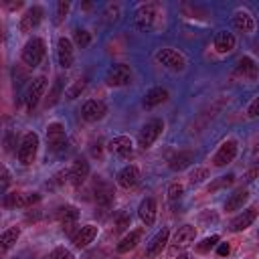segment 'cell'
<instances>
[{"label":"cell","instance_id":"obj_43","mask_svg":"<svg viewBox=\"0 0 259 259\" xmlns=\"http://www.w3.org/2000/svg\"><path fill=\"white\" fill-rule=\"evenodd\" d=\"M8 182H10V174H8V170L4 168V170H2V184L8 186Z\"/></svg>","mask_w":259,"mask_h":259},{"label":"cell","instance_id":"obj_32","mask_svg":"<svg viewBox=\"0 0 259 259\" xmlns=\"http://www.w3.org/2000/svg\"><path fill=\"white\" fill-rule=\"evenodd\" d=\"M83 89H85V81H83V79H79V81H75V83L65 91V97H67V99H75Z\"/></svg>","mask_w":259,"mask_h":259},{"label":"cell","instance_id":"obj_31","mask_svg":"<svg viewBox=\"0 0 259 259\" xmlns=\"http://www.w3.org/2000/svg\"><path fill=\"white\" fill-rule=\"evenodd\" d=\"M73 40H75V45L77 47H87L89 45V40H91V34L85 30V28H75L73 30Z\"/></svg>","mask_w":259,"mask_h":259},{"label":"cell","instance_id":"obj_41","mask_svg":"<svg viewBox=\"0 0 259 259\" xmlns=\"http://www.w3.org/2000/svg\"><path fill=\"white\" fill-rule=\"evenodd\" d=\"M217 253H219V257H227V255L231 253L229 243H221V245H219V249H217Z\"/></svg>","mask_w":259,"mask_h":259},{"label":"cell","instance_id":"obj_6","mask_svg":"<svg viewBox=\"0 0 259 259\" xmlns=\"http://www.w3.org/2000/svg\"><path fill=\"white\" fill-rule=\"evenodd\" d=\"M156 61L168 69H174V71H182L186 67V59L174 49H160L156 53Z\"/></svg>","mask_w":259,"mask_h":259},{"label":"cell","instance_id":"obj_12","mask_svg":"<svg viewBox=\"0 0 259 259\" xmlns=\"http://www.w3.org/2000/svg\"><path fill=\"white\" fill-rule=\"evenodd\" d=\"M109 150L119 158H130L134 154V142L127 136H115L109 140Z\"/></svg>","mask_w":259,"mask_h":259},{"label":"cell","instance_id":"obj_4","mask_svg":"<svg viewBox=\"0 0 259 259\" xmlns=\"http://www.w3.org/2000/svg\"><path fill=\"white\" fill-rule=\"evenodd\" d=\"M47 142H49V148L55 152V154H61L65 148H67V136H65V127L63 123L55 121L47 127Z\"/></svg>","mask_w":259,"mask_h":259},{"label":"cell","instance_id":"obj_19","mask_svg":"<svg viewBox=\"0 0 259 259\" xmlns=\"http://www.w3.org/2000/svg\"><path fill=\"white\" fill-rule=\"evenodd\" d=\"M59 221H61V227L65 233H73V229L77 227V217H79V210L75 206H63L59 208L57 212Z\"/></svg>","mask_w":259,"mask_h":259},{"label":"cell","instance_id":"obj_22","mask_svg":"<svg viewBox=\"0 0 259 259\" xmlns=\"http://www.w3.org/2000/svg\"><path fill=\"white\" fill-rule=\"evenodd\" d=\"M95 237H97V227H95V225H85V227H81V229L73 235V243H75V247L83 249V247H87Z\"/></svg>","mask_w":259,"mask_h":259},{"label":"cell","instance_id":"obj_40","mask_svg":"<svg viewBox=\"0 0 259 259\" xmlns=\"http://www.w3.org/2000/svg\"><path fill=\"white\" fill-rule=\"evenodd\" d=\"M117 227H115V231H123L125 227H130V217L127 214H121L119 219H117V223H115Z\"/></svg>","mask_w":259,"mask_h":259},{"label":"cell","instance_id":"obj_3","mask_svg":"<svg viewBox=\"0 0 259 259\" xmlns=\"http://www.w3.org/2000/svg\"><path fill=\"white\" fill-rule=\"evenodd\" d=\"M162 130H164V123H162V119H152V121H148V123H144V127L140 130V136H138V144H140V148H150L156 140H158V136L162 134Z\"/></svg>","mask_w":259,"mask_h":259},{"label":"cell","instance_id":"obj_5","mask_svg":"<svg viewBox=\"0 0 259 259\" xmlns=\"http://www.w3.org/2000/svg\"><path fill=\"white\" fill-rule=\"evenodd\" d=\"M156 18V4H142L136 12H134V26L138 30H150Z\"/></svg>","mask_w":259,"mask_h":259},{"label":"cell","instance_id":"obj_18","mask_svg":"<svg viewBox=\"0 0 259 259\" xmlns=\"http://www.w3.org/2000/svg\"><path fill=\"white\" fill-rule=\"evenodd\" d=\"M57 57H59V65L63 69H69L73 65V45L69 38L61 36L57 42Z\"/></svg>","mask_w":259,"mask_h":259},{"label":"cell","instance_id":"obj_14","mask_svg":"<svg viewBox=\"0 0 259 259\" xmlns=\"http://www.w3.org/2000/svg\"><path fill=\"white\" fill-rule=\"evenodd\" d=\"M196 237V229L192 225H182L178 227V231L174 233V239H172V247L174 249H182V247H188Z\"/></svg>","mask_w":259,"mask_h":259},{"label":"cell","instance_id":"obj_28","mask_svg":"<svg viewBox=\"0 0 259 259\" xmlns=\"http://www.w3.org/2000/svg\"><path fill=\"white\" fill-rule=\"evenodd\" d=\"M140 237H142V233H140V231H130V233H127V235L117 243V253H127V251H132V249L138 245Z\"/></svg>","mask_w":259,"mask_h":259},{"label":"cell","instance_id":"obj_10","mask_svg":"<svg viewBox=\"0 0 259 259\" xmlns=\"http://www.w3.org/2000/svg\"><path fill=\"white\" fill-rule=\"evenodd\" d=\"M45 87H47V79L45 77H34L28 85V91H26V107L28 109H34L36 103L40 101L42 93H45Z\"/></svg>","mask_w":259,"mask_h":259},{"label":"cell","instance_id":"obj_11","mask_svg":"<svg viewBox=\"0 0 259 259\" xmlns=\"http://www.w3.org/2000/svg\"><path fill=\"white\" fill-rule=\"evenodd\" d=\"M235 156H237V142H235V140H227V142H223L221 148L217 150L212 162H214V166H225V164L233 162Z\"/></svg>","mask_w":259,"mask_h":259},{"label":"cell","instance_id":"obj_26","mask_svg":"<svg viewBox=\"0 0 259 259\" xmlns=\"http://www.w3.org/2000/svg\"><path fill=\"white\" fill-rule=\"evenodd\" d=\"M214 49L219 53H231L235 49V36H233V32H227V30L217 32V36H214Z\"/></svg>","mask_w":259,"mask_h":259},{"label":"cell","instance_id":"obj_33","mask_svg":"<svg viewBox=\"0 0 259 259\" xmlns=\"http://www.w3.org/2000/svg\"><path fill=\"white\" fill-rule=\"evenodd\" d=\"M204 178H208V168H204V166H198V168H194V170L190 172V182H192V184H198V182H202Z\"/></svg>","mask_w":259,"mask_h":259},{"label":"cell","instance_id":"obj_30","mask_svg":"<svg viewBox=\"0 0 259 259\" xmlns=\"http://www.w3.org/2000/svg\"><path fill=\"white\" fill-rule=\"evenodd\" d=\"M237 75H243V77H255L257 75V65L251 57H243L237 65Z\"/></svg>","mask_w":259,"mask_h":259},{"label":"cell","instance_id":"obj_42","mask_svg":"<svg viewBox=\"0 0 259 259\" xmlns=\"http://www.w3.org/2000/svg\"><path fill=\"white\" fill-rule=\"evenodd\" d=\"M59 91H61V79H57V83H55V89H53V97H51V101H49V103H55V101H57V97H59Z\"/></svg>","mask_w":259,"mask_h":259},{"label":"cell","instance_id":"obj_27","mask_svg":"<svg viewBox=\"0 0 259 259\" xmlns=\"http://www.w3.org/2000/svg\"><path fill=\"white\" fill-rule=\"evenodd\" d=\"M247 190H243V188H239V190H235L229 198H227V202H225V210L227 212H231V210H239L245 202H247Z\"/></svg>","mask_w":259,"mask_h":259},{"label":"cell","instance_id":"obj_36","mask_svg":"<svg viewBox=\"0 0 259 259\" xmlns=\"http://www.w3.org/2000/svg\"><path fill=\"white\" fill-rule=\"evenodd\" d=\"M182 192H184V184L182 182H172L170 186H168V198H180L182 196Z\"/></svg>","mask_w":259,"mask_h":259},{"label":"cell","instance_id":"obj_24","mask_svg":"<svg viewBox=\"0 0 259 259\" xmlns=\"http://www.w3.org/2000/svg\"><path fill=\"white\" fill-rule=\"evenodd\" d=\"M138 214H140L144 225H148V227L154 225V221H156V200L154 198H144L138 206Z\"/></svg>","mask_w":259,"mask_h":259},{"label":"cell","instance_id":"obj_9","mask_svg":"<svg viewBox=\"0 0 259 259\" xmlns=\"http://www.w3.org/2000/svg\"><path fill=\"white\" fill-rule=\"evenodd\" d=\"M105 113H107V107H105V103L99 101V99H89V101H85L83 107H81V117H83L85 121H97V119H101Z\"/></svg>","mask_w":259,"mask_h":259},{"label":"cell","instance_id":"obj_44","mask_svg":"<svg viewBox=\"0 0 259 259\" xmlns=\"http://www.w3.org/2000/svg\"><path fill=\"white\" fill-rule=\"evenodd\" d=\"M178 259H192V257H190V255H188V253H184V255H180V257H178Z\"/></svg>","mask_w":259,"mask_h":259},{"label":"cell","instance_id":"obj_20","mask_svg":"<svg viewBox=\"0 0 259 259\" xmlns=\"http://www.w3.org/2000/svg\"><path fill=\"white\" fill-rule=\"evenodd\" d=\"M168 237H170V231L164 227V229H160L156 235H154V239L148 243V247H146V255L148 257H156L158 253H162V249L166 247V243H168Z\"/></svg>","mask_w":259,"mask_h":259},{"label":"cell","instance_id":"obj_34","mask_svg":"<svg viewBox=\"0 0 259 259\" xmlns=\"http://www.w3.org/2000/svg\"><path fill=\"white\" fill-rule=\"evenodd\" d=\"M233 180H235V176H233V174L221 176L219 180H214L212 184H208V190H219V188H223V186H231V184H233Z\"/></svg>","mask_w":259,"mask_h":259},{"label":"cell","instance_id":"obj_39","mask_svg":"<svg viewBox=\"0 0 259 259\" xmlns=\"http://www.w3.org/2000/svg\"><path fill=\"white\" fill-rule=\"evenodd\" d=\"M247 113H249V117H257V115H259V97H255V99L251 101Z\"/></svg>","mask_w":259,"mask_h":259},{"label":"cell","instance_id":"obj_13","mask_svg":"<svg viewBox=\"0 0 259 259\" xmlns=\"http://www.w3.org/2000/svg\"><path fill=\"white\" fill-rule=\"evenodd\" d=\"M257 212H259V208L257 206H251V208H247V210H243L239 217H235L233 221H231V231L233 233H239V231H245L247 227H251V223L257 219Z\"/></svg>","mask_w":259,"mask_h":259},{"label":"cell","instance_id":"obj_16","mask_svg":"<svg viewBox=\"0 0 259 259\" xmlns=\"http://www.w3.org/2000/svg\"><path fill=\"white\" fill-rule=\"evenodd\" d=\"M87 176H89V164L85 160H75L69 168V182L73 186H81Z\"/></svg>","mask_w":259,"mask_h":259},{"label":"cell","instance_id":"obj_1","mask_svg":"<svg viewBox=\"0 0 259 259\" xmlns=\"http://www.w3.org/2000/svg\"><path fill=\"white\" fill-rule=\"evenodd\" d=\"M36 150H38V136L34 132H26L18 144V150H16V156L20 160V164L28 166L32 164L34 156H36Z\"/></svg>","mask_w":259,"mask_h":259},{"label":"cell","instance_id":"obj_45","mask_svg":"<svg viewBox=\"0 0 259 259\" xmlns=\"http://www.w3.org/2000/svg\"><path fill=\"white\" fill-rule=\"evenodd\" d=\"M257 237H259V233H257Z\"/></svg>","mask_w":259,"mask_h":259},{"label":"cell","instance_id":"obj_21","mask_svg":"<svg viewBox=\"0 0 259 259\" xmlns=\"http://www.w3.org/2000/svg\"><path fill=\"white\" fill-rule=\"evenodd\" d=\"M192 162H194V152H190V150H180V152H176V154L170 156L168 166H170L172 170H178V172H180V170L188 168Z\"/></svg>","mask_w":259,"mask_h":259},{"label":"cell","instance_id":"obj_15","mask_svg":"<svg viewBox=\"0 0 259 259\" xmlns=\"http://www.w3.org/2000/svg\"><path fill=\"white\" fill-rule=\"evenodd\" d=\"M42 8L40 6H30L24 14H22V18H20V30L22 32H30L40 20H42Z\"/></svg>","mask_w":259,"mask_h":259},{"label":"cell","instance_id":"obj_29","mask_svg":"<svg viewBox=\"0 0 259 259\" xmlns=\"http://www.w3.org/2000/svg\"><path fill=\"white\" fill-rule=\"evenodd\" d=\"M18 237H20V229H18V227H10V229H6V231L0 235V249H2V251H8V249L16 243Z\"/></svg>","mask_w":259,"mask_h":259},{"label":"cell","instance_id":"obj_35","mask_svg":"<svg viewBox=\"0 0 259 259\" xmlns=\"http://www.w3.org/2000/svg\"><path fill=\"white\" fill-rule=\"evenodd\" d=\"M217 243H219V235H210V237H206L202 243H198V247H196V249H198L200 253H206V251H208V249H212Z\"/></svg>","mask_w":259,"mask_h":259},{"label":"cell","instance_id":"obj_37","mask_svg":"<svg viewBox=\"0 0 259 259\" xmlns=\"http://www.w3.org/2000/svg\"><path fill=\"white\" fill-rule=\"evenodd\" d=\"M69 6H71V4H69L67 0H59V2H57V22L63 20V16L69 12Z\"/></svg>","mask_w":259,"mask_h":259},{"label":"cell","instance_id":"obj_23","mask_svg":"<svg viewBox=\"0 0 259 259\" xmlns=\"http://www.w3.org/2000/svg\"><path fill=\"white\" fill-rule=\"evenodd\" d=\"M233 26L239 32H253L255 30V20L247 10H237L233 16Z\"/></svg>","mask_w":259,"mask_h":259},{"label":"cell","instance_id":"obj_7","mask_svg":"<svg viewBox=\"0 0 259 259\" xmlns=\"http://www.w3.org/2000/svg\"><path fill=\"white\" fill-rule=\"evenodd\" d=\"M132 79V71L127 65L123 63H117V65H111L105 73V81L107 85H113V87H121V85H127Z\"/></svg>","mask_w":259,"mask_h":259},{"label":"cell","instance_id":"obj_8","mask_svg":"<svg viewBox=\"0 0 259 259\" xmlns=\"http://www.w3.org/2000/svg\"><path fill=\"white\" fill-rule=\"evenodd\" d=\"M40 200L38 192H10L4 196V206H18V208H26L32 206Z\"/></svg>","mask_w":259,"mask_h":259},{"label":"cell","instance_id":"obj_2","mask_svg":"<svg viewBox=\"0 0 259 259\" xmlns=\"http://www.w3.org/2000/svg\"><path fill=\"white\" fill-rule=\"evenodd\" d=\"M42 57H45V40L38 36H32L30 40H26V45L22 49V61L28 67H36V65H40Z\"/></svg>","mask_w":259,"mask_h":259},{"label":"cell","instance_id":"obj_17","mask_svg":"<svg viewBox=\"0 0 259 259\" xmlns=\"http://www.w3.org/2000/svg\"><path fill=\"white\" fill-rule=\"evenodd\" d=\"M138 182H140V170H138V166L130 164V166H125V168H121L117 172V184L121 188H134Z\"/></svg>","mask_w":259,"mask_h":259},{"label":"cell","instance_id":"obj_25","mask_svg":"<svg viewBox=\"0 0 259 259\" xmlns=\"http://www.w3.org/2000/svg\"><path fill=\"white\" fill-rule=\"evenodd\" d=\"M168 99V89H164V87H154V89H150L146 95H144V107L146 109H152V107H156V105H160V103H164Z\"/></svg>","mask_w":259,"mask_h":259},{"label":"cell","instance_id":"obj_38","mask_svg":"<svg viewBox=\"0 0 259 259\" xmlns=\"http://www.w3.org/2000/svg\"><path fill=\"white\" fill-rule=\"evenodd\" d=\"M51 259H75V257H73V253H71L69 249L59 247V249L53 251V257H51Z\"/></svg>","mask_w":259,"mask_h":259}]
</instances>
